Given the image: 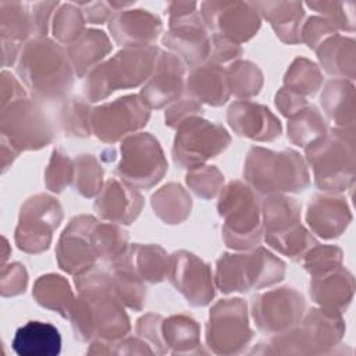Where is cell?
<instances>
[{
	"instance_id": "15",
	"label": "cell",
	"mask_w": 356,
	"mask_h": 356,
	"mask_svg": "<svg viewBox=\"0 0 356 356\" xmlns=\"http://www.w3.org/2000/svg\"><path fill=\"white\" fill-rule=\"evenodd\" d=\"M63 210L49 195H36L21 207L15 229L17 246L28 253H39L49 248L53 231L60 225Z\"/></svg>"
},
{
	"instance_id": "10",
	"label": "cell",
	"mask_w": 356,
	"mask_h": 356,
	"mask_svg": "<svg viewBox=\"0 0 356 356\" xmlns=\"http://www.w3.org/2000/svg\"><path fill=\"white\" fill-rule=\"evenodd\" d=\"M196 7L197 3H170V31L163 36V43L171 53L192 68L207 60L210 53V35Z\"/></svg>"
},
{
	"instance_id": "53",
	"label": "cell",
	"mask_w": 356,
	"mask_h": 356,
	"mask_svg": "<svg viewBox=\"0 0 356 356\" xmlns=\"http://www.w3.org/2000/svg\"><path fill=\"white\" fill-rule=\"evenodd\" d=\"M202 113H203L202 104L193 97L188 96L184 99H178L165 111V125L171 128H177L185 120L191 117H196L199 114L202 115Z\"/></svg>"
},
{
	"instance_id": "5",
	"label": "cell",
	"mask_w": 356,
	"mask_h": 356,
	"mask_svg": "<svg viewBox=\"0 0 356 356\" xmlns=\"http://www.w3.org/2000/svg\"><path fill=\"white\" fill-rule=\"evenodd\" d=\"M306 160L314 172V184L325 192H341L355 178V127L334 128L305 147Z\"/></svg>"
},
{
	"instance_id": "44",
	"label": "cell",
	"mask_w": 356,
	"mask_h": 356,
	"mask_svg": "<svg viewBox=\"0 0 356 356\" xmlns=\"http://www.w3.org/2000/svg\"><path fill=\"white\" fill-rule=\"evenodd\" d=\"M71 184L85 197L100 193L103 188V170L92 154H81L72 160Z\"/></svg>"
},
{
	"instance_id": "11",
	"label": "cell",
	"mask_w": 356,
	"mask_h": 356,
	"mask_svg": "<svg viewBox=\"0 0 356 356\" xmlns=\"http://www.w3.org/2000/svg\"><path fill=\"white\" fill-rule=\"evenodd\" d=\"M165 171L167 160L153 135L139 132L122 140L121 161L115 168L121 181L134 188L149 189L164 177Z\"/></svg>"
},
{
	"instance_id": "36",
	"label": "cell",
	"mask_w": 356,
	"mask_h": 356,
	"mask_svg": "<svg viewBox=\"0 0 356 356\" xmlns=\"http://www.w3.org/2000/svg\"><path fill=\"white\" fill-rule=\"evenodd\" d=\"M152 207L165 224H179L189 216L192 200L181 185L167 184L152 196Z\"/></svg>"
},
{
	"instance_id": "57",
	"label": "cell",
	"mask_w": 356,
	"mask_h": 356,
	"mask_svg": "<svg viewBox=\"0 0 356 356\" xmlns=\"http://www.w3.org/2000/svg\"><path fill=\"white\" fill-rule=\"evenodd\" d=\"M78 7L82 10L85 21H89L92 24H103L107 18H111L110 3H79Z\"/></svg>"
},
{
	"instance_id": "39",
	"label": "cell",
	"mask_w": 356,
	"mask_h": 356,
	"mask_svg": "<svg viewBox=\"0 0 356 356\" xmlns=\"http://www.w3.org/2000/svg\"><path fill=\"white\" fill-rule=\"evenodd\" d=\"M111 288L117 298L129 309L140 310L146 298V288L142 280L120 263H113L110 271Z\"/></svg>"
},
{
	"instance_id": "28",
	"label": "cell",
	"mask_w": 356,
	"mask_h": 356,
	"mask_svg": "<svg viewBox=\"0 0 356 356\" xmlns=\"http://www.w3.org/2000/svg\"><path fill=\"white\" fill-rule=\"evenodd\" d=\"M11 345L18 356H57L61 335L50 323L28 321L15 331Z\"/></svg>"
},
{
	"instance_id": "6",
	"label": "cell",
	"mask_w": 356,
	"mask_h": 356,
	"mask_svg": "<svg viewBox=\"0 0 356 356\" xmlns=\"http://www.w3.org/2000/svg\"><path fill=\"white\" fill-rule=\"evenodd\" d=\"M217 209L228 248L245 250L260 243L264 235L261 203L253 188L241 181L229 182L221 191Z\"/></svg>"
},
{
	"instance_id": "55",
	"label": "cell",
	"mask_w": 356,
	"mask_h": 356,
	"mask_svg": "<svg viewBox=\"0 0 356 356\" xmlns=\"http://www.w3.org/2000/svg\"><path fill=\"white\" fill-rule=\"evenodd\" d=\"M28 275L24 266L13 263L8 267H3L1 271V293L4 296H14L25 291Z\"/></svg>"
},
{
	"instance_id": "33",
	"label": "cell",
	"mask_w": 356,
	"mask_h": 356,
	"mask_svg": "<svg viewBox=\"0 0 356 356\" xmlns=\"http://www.w3.org/2000/svg\"><path fill=\"white\" fill-rule=\"evenodd\" d=\"M111 50L107 35L97 29L85 31L74 43L68 44L67 53L78 76L89 74Z\"/></svg>"
},
{
	"instance_id": "30",
	"label": "cell",
	"mask_w": 356,
	"mask_h": 356,
	"mask_svg": "<svg viewBox=\"0 0 356 356\" xmlns=\"http://www.w3.org/2000/svg\"><path fill=\"white\" fill-rule=\"evenodd\" d=\"M250 6L273 26L277 36L289 44L300 42V24L305 17L299 1H256Z\"/></svg>"
},
{
	"instance_id": "3",
	"label": "cell",
	"mask_w": 356,
	"mask_h": 356,
	"mask_svg": "<svg viewBox=\"0 0 356 356\" xmlns=\"http://www.w3.org/2000/svg\"><path fill=\"white\" fill-rule=\"evenodd\" d=\"M160 51L156 46L124 47L88 74L83 85L85 99L99 102L118 89L145 83L156 67Z\"/></svg>"
},
{
	"instance_id": "7",
	"label": "cell",
	"mask_w": 356,
	"mask_h": 356,
	"mask_svg": "<svg viewBox=\"0 0 356 356\" xmlns=\"http://www.w3.org/2000/svg\"><path fill=\"white\" fill-rule=\"evenodd\" d=\"M285 275V264L257 248L249 253L222 254L217 261L216 285L224 293L249 292L280 282Z\"/></svg>"
},
{
	"instance_id": "8",
	"label": "cell",
	"mask_w": 356,
	"mask_h": 356,
	"mask_svg": "<svg viewBox=\"0 0 356 356\" xmlns=\"http://www.w3.org/2000/svg\"><path fill=\"white\" fill-rule=\"evenodd\" d=\"M345 332V324L339 312L318 307L310 310L305 318L292 328L275 334L268 342L271 353H324L337 346Z\"/></svg>"
},
{
	"instance_id": "50",
	"label": "cell",
	"mask_w": 356,
	"mask_h": 356,
	"mask_svg": "<svg viewBox=\"0 0 356 356\" xmlns=\"http://www.w3.org/2000/svg\"><path fill=\"white\" fill-rule=\"evenodd\" d=\"M72 182V161L60 150H53L46 170V186L51 192H61Z\"/></svg>"
},
{
	"instance_id": "35",
	"label": "cell",
	"mask_w": 356,
	"mask_h": 356,
	"mask_svg": "<svg viewBox=\"0 0 356 356\" xmlns=\"http://www.w3.org/2000/svg\"><path fill=\"white\" fill-rule=\"evenodd\" d=\"M161 334L164 343L172 353H193L199 350V324L188 316H171L163 320Z\"/></svg>"
},
{
	"instance_id": "38",
	"label": "cell",
	"mask_w": 356,
	"mask_h": 356,
	"mask_svg": "<svg viewBox=\"0 0 356 356\" xmlns=\"http://www.w3.org/2000/svg\"><path fill=\"white\" fill-rule=\"evenodd\" d=\"M327 134V125L314 106H306L288 121V139L298 146L307 147Z\"/></svg>"
},
{
	"instance_id": "45",
	"label": "cell",
	"mask_w": 356,
	"mask_h": 356,
	"mask_svg": "<svg viewBox=\"0 0 356 356\" xmlns=\"http://www.w3.org/2000/svg\"><path fill=\"white\" fill-rule=\"evenodd\" d=\"M85 17L76 4H61L53 17V35L64 44L74 43L83 32Z\"/></svg>"
},
{
	"instance_id": "21",
	"label": "cell",
	"mask_w": 356,
	"mask_h": 356,
	"mask_svg": "<svg viewBox=\"0 0 356 356\" xmlns=\"http://www.w3.org/2000/svg\"><path fill=\"white\" fill-rule=\"evenodd\" d=\"M184 63L172 53L160 51L156 67L140 90L149 108H161L178 100L184 88Z\"/></svg>"
},
{
	"instance_id": "16",
	"label": "cell",
	"mask_w": 356,
	"mask_h": 356,
	"mask_svg": "<svg viewBox=\"0 0 356 356\" xmlns=\"http://www.w3.org/2000/svg\"><path fill=\"white\" fill-rule=\"evenodd\" d=\"M305 307V299L298 291L278 288L253 298L252 316L261 332L280 334L302 320Z\"/></svg>"
},
{
	"instance_id": "2",
	"label": "cell",
	"mask_w": 356,
	"mask_h": 356,
	"mask_svg": "<svg viewBox=\"0 0 356 356\" xmlns=\"http://www.w3.org/2000/svg\"><path fill=\"white\" fill-rule=\"evenodd\" d=\"M17 71L39 103L64 100L75 74L67 50L44 36L33 38L21 47Z\"/></svg>"
},
{
	"instance_id": "54",
	"label": "cell",
	"mask_w": 356,
	"mask_h": 356,
	"mask_svg": "<svg viewBox=\"0 0 356 356\" xmlns=\"http://www.w3.org/2000/svg\"><path fill=\"white\" fill-rule=\"evenodd\" d=\"M242 47L221 35L211 33L210 35V53H209V63L220 64L225 61L235 60L241 57Z\"/></svg>"
},
{
	"instance_id": "24",
	"label": "cell",
	"mask_w": 356,
	"mask_h": 356,
	"mask_svg": "<svg viewBox=\"0 0 356 356\" xmlns=\"http://www.w3.org/2000/svg\"><path fill=\"white\" fill-rule=\"evenodd\" d=\"M142 206V195L136 188L125 184L120 178L108 179L95 202V210L100 218L125 225L138 218Z\"/></svg>"
},
{
	"instance_id": "40",
	"label": "cell",
	"mask_w": 356,
	"mask_h": 356,
	"mask_svg": "<svg viewBox=\"0 0 356 356\" xmlns=\"http://www.w3.org/2000/svg\"><path fill=\"white\" fill-rule=\"evenodd\" d=\"M264 238L273 249L292 260H300L303 254L317 243L314 236L300 222L286 231L264 235Z\"/></svg>"
},
{
	"instance_id": "34",
	"label": "cell",
	"mask_w": 356,
	"mask_h": 356,
	"mask_svg": "<svg viewBox=\"0 0 356 356\" xmlns=\"http://www.w3.org/2000/svg\"><path fill=\"white\" fill-rule=\"evenodd\" d=\"M261 221L264 235L286 231L300 222V204L281 193L267 195L261 202Z\"/></svg>"
},
{
	"instance_id": "27",
	"label": "cell",
	"mask_w": 356,
	"mask_h": 356,
	"mask_svg": "<svg viewBox=\"0 0 356 356\" xmlns=\"http://www.w3.org/2000/svg\"><path fill=\"white\" fill-rule=\"evenodd\" d=\"M186 90L199 103L221 106L229 97L225 70L220 64L207 63L192 68L186 79Z\"/></svg>"
},
{
	"instance_id": "47",
	"label": "cell",
	"mask_w": 356,
	"mask_h": 356,
	"mask_svg": "<svg viewBox=\"0 0 356 356\" xmlns=\"http://www.w3.org/2000/svg\"><path fill=\"white\" fill-rule=\"evenodd\" d=\"M305 270L310 275H320L342 264V252L337 246L316 243L300 259Z\"/></svg>"
},
{
	"instance_id": "29",
	"label": "cell",
	"mask_w": 356,
	"mask_h": 356,
	"mask_svg": "<svg viewBox=\"0 0 356 356\" xmlns=\"http://www.w3.org/2000/svg\"><path fill=\"white\" fill-rule=\"evenodd\" d=\"M113 263H120L142 281L160 282L168 275L170 256L159 245H132Z\"/></svg>"
},
{
	"instance_id": "18",
	"label": "cell",
	"mask_w": 356,
	"mask_h": 356,
	"mask_svg": "<svg viewBox=\"0 0 356 356\" xmlns=\"http://www.w3.org/2000/svg\"><path fill=\"white\" fill-rule=\"evenodd\" d=\"M96 224L97 220L92 216H78L70 221L56 250L58 266L64 271L79 275L95 267L99 259L92 238Z\"/></svg>"
},
{
	"instance_id": "25",
	"label": "cell",
	"mask_w": 356,
	"mask_h": 356,
	"mask_svg": "<svg viewBox=\"0 0 356 356\" xmlns=\"http://www.w3.org/2000/svg\"><path fill=\"white\" fill-rule=\"evenodd\" d=\"M350 220V210L342 196L318 195L309 203L306 221L312 232L323 239H334L342 235Z\"/></svg>"
},
{
	"instance_id": "43",
	"label": "cell",
	"mask_w": 356,
	"mask_h": 356,
	"mask_svg": "<svg viewBox=\"0 0 356 356\" xmlns=\"http://www.w3.org/2000/svg\"><path fill=\"white\" fill-rule=\"evenodd\" d=\"M323 83L318 67L307 58H296L284 76V88L300 95L313 96Z\"/></svg>"
},
{
	"instance_id": "1",
	"label": "cell",
	"mask_w": 356,
	"mask_h": 356,
	"mask_svg": "<svg viewBox=\"0 0 356 356\" xmlns=\"http://www.w3.org/2000/svg\"><path fill=\"white\" fill-rule=\"evenodd\" d=\"M79 296L68 318L81 341H117L129 332V320L122 302L111 288L110 273L90 268L76 275Z\"/></svg>"
},
{
	"instance_id": "52",
	"label": "cell",
	"mask_w": 356,
	"mask_h": 356,
	"mask_svg": "<svg viewBox=\"0 0 356 356\" xmlns=\"http://www.w3.org/2000/svg\"><path fill=\"white\" fill-rule=\"evenodd\" d=\"M161 324L163 317L160 314H146L142 318L138 320L136 324V332L138 335L149 343V346H154V352L157 353H165L168 352V348L164 343L163 334H161Z\"/></svg>"
},
{
	"instance_id": "14",
	"label": "cell",
	"mask_w": 356,
	"mask_h": 356,
	"mask_svg": "<svg viewBox=\"0 0 356 356\" xmlns=\"http://www.w3.org/2000/svg\"><path fill=\"white\" fill-rule=\"evenodd\" d=\"M252 339L248 324L246 303L239 299H221L210 310L206 342L214 353L232 355L241 352Z\"/></svg>"
},
{
	"instance_id": "12",
	"label": "cell",
	"mask_w": 356,
	"mask_h": 356,
	"mask_svg": "<svg viewBox=\"0 0 356 356\" xmlns=\"http://www.w3.org/2000/svg\"><path fill=\"white\" fill-rule=\"evenodd\" d=\"M231 136L218 124H213L199 115L191 117L177 127L172 146V159L181 168H196L224 152Z\"/></svg>"
},
{
	"instance_id": "51",
	"label": "cell",
	"mask_w": 356,
	"mask_h": 356,
	"mask_svg": "<svg viewBox=\"0 0 356 356\" xmlns=\"http://www.w3.org/2000/svg\"><path fill=\"white\" fill-rule=\"evenodd\" d=\"M337 35L335 25L324 17H312L300 29V40L316 50L327 38Z\"/></svg>"
},
{
	"instance_id": "19",
	"label": "cell",
	"mask_w": 356,
	"mask_h": 356,
	"mask_svg": "<svg viewBox=\"0 0 356 356\" xmlns=\"http://www.w3.org/2000/svg\"><path fill=\"white\" fill-rule=\"evenodd\" d=\"M167 277L193 306H206L214 296L210 266L189 252L179 250L170 256Z\"/></svg>"
},
{
	"instance_id": "20",
	"label": "cell",
	"mask_w": 356,
	"mask_h": 356,
	"mask_svg": "<svg viewBox=\"0 0 356 356\" xmlns=\"http://www.w3.org/2000/svg\"><path fill=\"white\" fill-rule=\"evenodd\" d=\"M58 3H0V25L3 40L21 43L28 38L44 36L49 17Z\"/></svg>"
},
{
	"instance_id": "22",
	"label": "cell",
	"mask_w": 356,
	"mask_h": 356,
	"mask_svg": "<svg viewBox=\"0 0 356 356\" xmlns=\"http://www.w3.org/2000/svg\"><path fill=\"white\" fill-rule=\"evenodd\" d=\"M227 121L236 135L259 142L274 140L282 129L280 120L266 106L249 100H238L231 104Z\"/></svg>"
},
{
	"instance_id": "32",
	"label": "cell",
	"mask_w": 356,
	"mask_h": 356,
	"mask_svg": "<svg viewBox=\"0 0 356 356\" xmlns=\"http://www.w3.org/2000/svg\"><path fill=\"white\" fill-rule=\"evenodd\" d=\"M321 106L335 128L355 127L356 103L355 88L345 79H332L325 83L321 93Z\"/></svg>"
},
{
	"instance_id": "17",
	"label": "cell",
	"mask_w": 356,
	"mask_h": 356,
	"mask_svg": "<svg viewBox=\"0 0 356 356\" xmlns=\"http://www.w3.org/2000/svg\"><path fill=\"white\" fill-rule=\"evenodd\" d=\"M200 7L206 26L239 46L253 38L260 28V15L250 3L204 1Z\"/></svg>"
},
{
	"instance_id": "23",
	"label": "cell",
	"mask_w": 356,
	"mask_h": 356,
	"mask_svg": "<svg viewBox=\"0 0 356 356\" xmlns=\"http://www.w3.org/2000/svg\"><path fill=\"white\" fill-rule=\"evenodd\" d=\"M113 39L124 47H145L161 33L160 18L146 10H118L108 19Z\"/></svg>"
},
{
	"instance_id": "37",
	"label": "cell",
	"mask_w": 356,
	"mask_h": 356,
	"mask_svg": "<svg viewBox=\"0 0 356 356\" xmlns=\"http://www.w3.org/2000/svg\"><path fill=\"white\" fill-rule=\"evenodd\" d=\"M33 298L40 306L54 310L67 318L75 300L67 280L56 274L43 275L35 282Z\"/></svg>"
},
{
	"instance_id": "26",
	"label": "cell",
	"mask_w": 356,
	"mask_h": 356,
	"mask_svg": "<svg viewBox=\"0 0 356 356\" xmlns=\"http://www.w3.org/2000/svg\"><path fill=\"white\" fill-rule=\"evenodd\" d=\"M355 291L353 275L342 266L324 274L313 275L310 296L321 307L342 313L350 303Z\"/></svg>"
},
{
	"instance_id": "31",
	"label": "cell",
	"mask_w": 356,
	"mask_h": 356,
	"mask_svg": "<svg viewBox=\"0 0 356 356\" xmlns=\"http://www.w3.org/2000/svg\"><path fill=\"white\" fill-rule=\"evenodd\" d=\"M316 53L327 74L335 79H355L356 47L353 39L338 33L332 35L316 49Z\"/></svg>"
},
{
	"instance_id": "48",
	"label": "cell",
	"mask_w": 356,
	"mask_h": 356,
	"mask_svg": "<svg viewBox=\"0 0 356 356\" xmlns=\"http://www.w3.org/2000/svg\"><path fill=\"white\" fill-rule=\"evenodd\" d=\"M186 184L197 196L203 199L214 197L224 184V175L213 165H200L189 170Z\"/></svg>"
},
{
	"instance_id": "4",
	"label": "cell",
	"mask_w": 356,
	"mask_h": 356,
	"mask_svg": "<svg viewBox=\"0 0 356 356\" xmlns=\"http://www.w3.org/2000/svg\"><path fill=\"white\" fill-rule=\"evenodd\" d=\"M243 177L250 188L263 195L300 192L310 184L306 164L299 153L273 152L259 146L249 150Z\"/></svg>"
},
{
	"instance_id": "56",
	"label": "cell",
	"mask_w": 356,
	"mask_h": 356,
	"mask_svg": "<svg viewBox=\"0 0 356 356\" xmlns=\"http://www.w3.org/2000/svg\"><path fill=\"white\" fill-rule=\"evenodd\" d=\"M275 104H277L278 110L285 117L289 118L291 115H293L298 111H300L302 108H305L307 106V100H306V97H303L286 88H282L275 95Z\"/></svg>"
},
{
	"instance_id": "42",
	"label": "cell",
	"mask_w": 356,
	"mask_h": 356,
	"mask_svg": "<svg viewBox=\"0 0 356 356\" xmlns=\"http://www.w3.org/2000/svg\"><path fill=\"white\" fill-rule=\"evenodd\" d=\"M93 245L97 257L107 261H115L128 249V235L114 222H99L96 224L93 234Z\"/></svg>"
},
{
	"instance_id": "9",
	"label": "cell",
	"mask_w": 356,
	"mask_h": 356,
	"mask_svg": "<svg viewBox=\"0 0 356 356\" xmlns=\"http://www.w3.org/2000/svg\"><path fill=\"white\" fill-rule=\"evenodd\" d=\"M1 152L15 159L19 152L38 150L54 138V128L39 102L22 97L1 108Z\"/></svg>"
},
{
	"instance_id": "46",
	"label": "cell",
	"mask_w": 356,
	"mask_h": 356,
	"mask_svg": "<svg viewBox=\"0 0 356 356\" xmlns=\"http://www.w3.org/2000/svg\"><path fill=\"white\" fill-rule=\"evenodd\" d=\"M90 113L92 108L86 102L79 99H71L63 108L61 125L65 135L71 136H88L90 129Z\"/></svg>"
},
{
	"instance_id": "41",
	"label": "cell",
	"mask_w": 356,
	"mask_h": 356,
	"mask_svg": "<svg viewBox=\"0 0 356 356\" xmlns=\"http://www.w3.org/2000/svg\"><path fill=\"white\" fill-rule=\"evenodd\" d=\"M225 74L229 93L239 99L257 95L263 86V75L250 61H235L225 70Z\"/></svg>"
},
{
	"instance_id": "49",
	"label": "cell",
	"mask_w": 356,
	"mask_h": 356,
	"mask_svg": "<svg viewBox=\"0 0 356 356\" xmlns=\"http://www.w3.org/2000/svg\"><path fill=\"white\" fill-rule=\"evenodd\" d=\"M307 7L321 13L324 18L331 21L337 29L353 31L356 3L355 1H309Z\"/></svg>"
},
{
	"instance_id": "13",
	"label": "cell",
	"mask_w": 356,
	"mask_h": 356,
	"mask_svg": "<svg viewBox=\"0 0 356 356\" xmlns=\"http://www.w3.org/2000/svg\"><path fill=\"white\" fill-rule=\"evenodd\" d=\"M149 117L140 95H128L92 108L90 129L100 140L114 143L143 128Z\"/></svg>"
}]
</instances>
